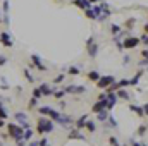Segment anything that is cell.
I'll use <instances>...</instances> for the list:
<instances>
[{
  "mask_svg": "<svg viewBox=\"0 0 148 146\" xmlns=\"http://www.w3.org/2000/svg\"><path fill=\"white\" fill-rule=\"evenodd\" d=\"M53 127H55V124H53V120H52L50 117H40V119H38L36 131H38V134H40V136L52 132V131H53Z\"/></svg>",
  "mask_w": 148,
  "mask_h": 146,
  "instance_id": "obj_1",
  "label": "cell"
},
{
  "mask_svg": "<svg viewBox=\"0 0 148 146\" xmlns=\"http://www.w3.org/2000/svg\"><path fill=\"white\" fill-rule=\"evenodd\" d=\"M98 50H100L98 43L95 41V38H93V36H90L88 40H86V52H88L90 59H95V57H97V53H98Z\"/></svg>",
  "mask_w": 148,
  "mask_h": 146,
  "instance_id": "obj_2",
  "label": "cell"
},
{
  "mask_svg": "<svg viewBox=\"0 0 148 146\" xmlns=\"http://www.w3.org/2000/svg\"><path fill=\"white\" fill-rule=\"evenodd\" d=\"M7 129H9V134H10V138H12V139H16V141H21V139H23L24 129H23L21 126H16V124H9V126H7Z\"/></svg>",
  "mask_w": 148,
  "mask_h": 146,
  "instance_id": "obj_3",
  "label": "cell"
},
{
  "mask_svg": "<svg viewBox=\"0 0 148 146\" xmlns=\"http://www.w3.org/2000/svg\"><path fill=\"white\" fill-rule=\"evenodd\" d=\"M114 83H115V77L114 76H110V74L109 76H102L98 79V83H97V88L98 89H109Z\"/></svg>",
  "mask_w": 148,
  "mask_h": 146,
  "instance_id": "obj_4",
  "label": "cell"
},
{
  "mask_svg": "<svg viewBox=\"0 0 148 146\" xmlns=\"http://www.w3.org/2000/svg\"><path fill=\"white\" fill-rule=\"evenodd\" d=\"M140 36H126L122 40V45H124V50H133L136 46H140Z\"/></svg>",
  "mask_w": 148,
  "mask_h": 146,
  "instance_id": "obj_5",
  "label": "cell"
},
{
  "mask_svg": "<svg viewBox=\"0 0 148 146\" xmlns=\"http://www.w3.org/2000/svg\"><path fill=\"white\" fill-rule=\"evenodd\" d=\"M66 93H73V95H81V93H86V86H66V89H64Z\"/></svg>",
  "mask_w": 148,
  "mask_h": 146,
  "instance_id": "obj_6",
  "label": "cell"
},
{
  "mask_svg": "<svg viewBox=\"0 0 148 146\" xmlns=\"http://www.w3.org/2000/svg\"><path fill=\"white\" fill-rule=\"evenodd\" d=\"M105 93H107V91H105ZM117 100H119V98H117V95H115L114 91H112V93H107V110L114 108V107L117 105Z\"/></svg>",
  "mask_w": 148,
  "mask_h": 146,
  "instance_id": "obj_7",
  "label": "cell"
},
{
  "mask_svg": "<svg viewBox=\"0 0 148 146\" xmlns=\"http://www.w3.org/2000/svg\"><path fill=\"white\" fill-rule=\"evenodd\" d=\"M129 110H131L134 115H138V117H145V110H143V105H136V103H131V105H129Z\"/></svg>",
  "mask_w": 148,
  "mask_h": 146,
  "instance_id": "obj_8",
  "label": "cell"
},
{
  "mask_svg": "<svg viewBox=\"0 0 148 146\" xmlns=\"http://www.w3.org/2000/svg\"><path fill=\"white\" fill-rule=\"evenodd\" d=\"M86 122H88V115L84 113V115H81V117H79V119L74 122V126H76V129H77V131H81V129H84Z\"/></svg>",
  "mask_w": 148,
  "mask_h": 146,
  "instance_id": "obj_9",
  "label": "cell"
},
{
  "mask_svg": "<svg viewBox=\"0 0 148 146\" xmlns=\"http://www.w3.org/2000/svg\"><path fill=\"white\" fill-rule=\"evenodd\" d=\"M100 77H102V74L98 72L97 69H95V71H90V72L86 74V79H88V81H91V83H95V84L98 83V79H100Z\"/></svg>",
  "mask_w": 148,
  "mask_h": 146,
  "instance_id": "obj_10",
  "label": "cell"
},
{
  "mask_svg": "<svg viewBox=\"0 0 148 146\" xmlns=\"http://www.w3.org/2000/svg\"><path fill=\"white\" fill-rule=\"evenodd\" d=\"M102 110H107V100H105V102H100V100H98V102L91 107V112H93V113H98V112H102Z\"/></svg>",
  "mask_w": 148,
  "mask_h": 146,
  "instance_id": "obj_11",
  "label": "cell"
},
{
  "mask_svg": "<svg viewBox=\"0 0 148 146\" xmlns=\"http://www.w3.org/2000/svg\"><path fill=\"white\" fill-rule=\"evenodd\" d=\"M73 3L76 5V7L83 9V10H88V9H91V5H90V0H73Z\"/></svg>",
  "mask_w": 148,
  "mask_h": 146,
  "instance_id": "obj_12",
  "label": "cell"
},
{
  "mask_svg": "<svg viewBox=\"0 0 148 146\" xmlns=\"http://www.w3.org/2000/svg\"><path fill=\"white\" fill-rule=\"evenodd\" d=\"M143 74H145V71H138V72L129 79V84H131V86H138V84H140V79H141Z\"/></svg>",
  "mask_w": 148,
  "mask_h": 146,
  "instance_id": "obj_13",
  "label": "cell"
},
{
  "mask_svg": "<svg viewBox=\"0 0 148 146\" xmlns=\"http://www.w3.org/2000/svg\"><path fill=\"white\" fill-rule=\"evenodd\" d=\"M31 60H33V64H35V67H36L38 71H41V72H45V71H47V67L40 62V57H38V55H31Z\"/></svg>",
  "mask_w": 148,
  "mask_h": 146,
  "instance_id": "obj_14",
  "label": "cell"
},
{
  "mask_svg": "<svg viewBox=\"0 0 148 146\" xmlns=\"http://www.w3.org/2000/svg\"><path fill=\"white\" fill-rule=\"evenodd\" d=\"M0 43L3 46H12V40H10V36L7 33H0Z\"/></svg>",
  "mask_w": 148,
  "mask_h": 146,
  "instance_id": "obj_15",
  "label": "cell"
},
{
  "mask_svg": "<svg viewBox=\"0 0 148 146\" xmlns=\"http://www.w3.org/2000/svg\"><path fill=\"white\" fill-rule=\"evenodd\" d=\"M40 91L43 93V96H50V95H53V89H52L48 84H45V83L40 84Z\"/></svg>",
  "mask_w": 148,
  "mask_h": 146,
  "instance_id": "obj_16",
  "label": "cell"
},
{
  "mask_svg": "<svg viewBox=\"0 0 148 146\" xmlns=\"http://www.w3.org/2000/svg\"><path fill=\"white\" fill-rule=\"evenodd\" d=\"M115 95H117V98H121V100H131V95H129L127 89H117Z\"/></svg>",
  "mask_w": 148,
  "mask_h": 146,
  "instance_id": "obj_17",
  "label": "cell"
},
{
  "mask_svg": "<svg viewBox=\"0 0 148 146\" xmlns=\"http://www.w3.org/2000/svg\"><path fill=\"white\" fill-rule=\"evenodd\" d=\"M67 138H69V139H84V136H83V134H81L77 129H71Z\"/></svg>",
  "mask_w": 148,
  "mask_h": 146,
  "instance_id": "obj_18",
  "label": "cell"
},
{
  "mask_svg": "<svg viewBox=\"0 0 148 146\" xmlns=\"http://www.w3.org/2000/svg\"><path fill=\"white\" fill-rule=\"evenodd\" d=\"M110 33L114 36H119V35L122 33V28H121L119 24H110Z\"/></svg>",
  "mask_w": 148,
  "mask_h": 146,
  "instance_id": "obj_19",
  "label": "cell"
},
{
  "mask_svg": "<svg viewBox=\"0 0 148 146\" xmlns=\"http://www.w3.org/2000/svg\"><path fill=\"white\" fill-rule=\"evenodd\" d=\"M97 119H98L100 122H105V120L109 119V110H102V112H98V113H97Z\"/></svg>",
  "mask_w": 148,
  "mask_h": 146,
  "instance_id": "obj_20",
  "label": "cell"
},
{
  "mask_svg": "<svg viewBox=\"0 0 148 146\" xmlns=\"http://www.w3.org/2000/svg\"><path fill=\"white\" fill-rule=\"evenodd\" d=\"M84 129H86L88 132H95V131H97V122L88 120V122H86V126H84Z\"/></svg>",
  "mask_w": 148,
  "mask_h": 146,
  "instance_id": "obj_21",
  "label": "cell"
},
{
  "mask_svg": "<svg viewBox=\"0 0 148 146\" xmlns=\"http://www.w3.org/2000/svg\"><path fill=\"white\" fill-rule=\"evenodd\" d=\"M147 131H148V126H147V124H141V126L138 127V131H136V132H138V136L141 138V136H145V132H147Z\"/></svg>",
  "mask_w": 148,
  "mask_h": 146,
  "instance_id": "obj_22",
  "label": "cell"
},
{
  "mask_svg": "<svg viewBox=\"0 0 148 146\" xmlns=\"http://www.w3.org/2000/svg\"><path fill=\"white\" fill-rule=\"evenodd\" d=\"M84 14H86V17H88V19H91V21H97V16H95L93 9H88V10H84Z\"/></svg>",
  "mask_w": 148,
  "mask_h": 146,
  "instance_id": "obj_23",
  "label": "cell"
},
{
  "mask_svg": "<svg viewBox=\"0 0 148 146\" xmlns=\"http://www.w3.org/2000/svg\"><path fill=\"white\" fill-rule=\"evenodd\" d=\"M134 23H136V19H134V17H131V19H127V21L124 23V28H126V29H131V28L134 26Z\"/></svg>",
  "mask_w": 148,
  "mask_h": 146,
  "instance_id": "obj_24",
  "label": "cell"
},
{
  "mask_svg": "<svg viewBox=\"0 0 148 146\" xmlns=\"http://www.w3.org/2000/svg\"><path fill=\"white\" fill-rule=\"evenodd\" d=\"M31 136H33V131H31V129H26L24 134H23V139H24V141H31Z\"/></svg>",
  "mask_w": 148,
  "mask_h": 146,
  "instance_id": "obj_25",
  "label": "cell"
},
{
  "mask_svg": "<svg viewBox=\"0 0 148 146\" xmlns=\"http://www.w3.org/2000/svg\"><path fill=\"white\" fill-rule=\"evenodd\" d=\"M114 43H115V46H117V50H124V45H122V40L119 36L114 38Z\"/></svg>",
  "mask_w": 148,
  "mask_h": 146,
  "instance_id": "obj_26",
  "label": "cell"
},
{
  "mask_svg": "<svg viewBox=\"0 0 148 146\" xmlns=\"http://www.w3.org/2000/svg\"><path fill=\"white\" fill-rule=\"evenodd\" d=\"M50 110H52V107H40V108H38V112H40L43 117H47V115L50 113Z\"/></svg>",
  "mask_w": 148,
  "mask_h": 146,
  "instance_id": "obj_27",
  "label": "cell"
},
{
  "mask_svg": "<svg viewBox=\"0 0 148 146\" xmlns=\"http://www.w3.org/2000/svg\"><path fill=\"white\" fill-rule=\"evenodd\" d=\"M109 145H110V146H122L115 136H110V138H109Z\"/></svg>",
  "mask_w": 148,
  "mask_h": 146,
  "instance_id": "obj_28",
  "label": "cell"
},
{
  "mask_svg": "<svg viewBox=\"0 0 148 146\" xmlns=\"http://www.w3.org/2000/svg\"><path fill=\"white\" fill-rule=\"evenodd\" d=\"M14 119H16V120H21V124H24V122H26V113H16Z\"/></svg>",
  "mask_w": 148,
  "mask_h": 146,
  "instance_id": "obj_29",
  "label": "cell"
},
{
  "mask_svg": "<svg viewBox=\"0 0 148 146\" xmlns=\"http://www.w3.org/2000/svg\"><path fill=\"white\" fill-rule=\"evenodd\" d=\"M67 74H71V76H77V74H81V71H79V67H69V69H67Z\"/></svg>",
  "mask_w": 148,
  "mask_h": 146,
  "instance_id": "obj_30",
  "label": "cell"
},
{
  "mask_svg": "<svg viewBox=\"0 0 148 146\" xmlns=\"http://www.w3.org/2000/svg\"><path fill=\"white\" fill-rule=\"evenodd\" d=\"M107 122H109V126H110V127H114V129L117 127V120H115V117H112V115H109Z\"/></svg>",
  "mask_w": 148,
  "mask_h": 146,
  "instance_id": "obj_31",
  "label": "cell"
},
{
  "mask_svg": "<svg viewBox=\"0 0 148 146\" xmlns=\"http://www.w3.org/2000/svg\"><path fill=\"white\" fill-rule=\"evenodd\" d=\"M140 41H141V45L148 46V35H147V33H143V35L140 36Z\"/></svg>",
  "mask_w": 148,
  "mask_h": 146,
  "instance_id": "obj_32",
  "label": "cell"
},
{
  "mask_svg": "<svg viewBox=\"0 0 148 146\" xmlns=\"http://www.w3.org/2000/svg\"><path fill=\"white\" fill-rule=\"evenodd\" d=\"M64 96H66V91H53V98L60 100V98H64Z\"/></svg>",
  "mask_w": 148,
  "mask_h": 146,
  "instance_id": "obj_33",
  "label": "cell"
},
{
  "mask_svg": "<svg viewBox=\"0 0 148 146\" xmlns=\"http://www.w3.org/2000/svg\"><path fill=\"white\" fill-rule=\"evenodd\" d=\"M41 96H43V93H41V91H40V88H36V89H35V91H33V98H36V100H40V98H41Z\"/></svg>",
  "mask_w": 148,
  "mask_h": 146,
  "instance_id": "obj_34",
  "label": "cell"
},
{
  "mask_svg": "<svg viewBox=\"0 0 148 146\" xmlns=\"http://www.w3.org/2000/svg\"><path fill=\"white\" fill-rule=\"evenodd\" d=\"M64 81V74H59L57 77H53V81L52 83H55V84H59V83H62Z\"/></svg>",
  "mask_w": 148,
  "mask_h": 146,
  "instance_id": "obj_35",
  "label": "cell"
},
{
  "mask_svg": "<svg viewBox=\"0 0 148 146\" xmlns=\"http://www.w3.org/2000/svg\"><path fill=\"white\" fill-rule=\"evenodd\" d=\"M0 119H2V120H5V119H7V112L3 110V107H2V103H0Z\"/></svg>",
  "mask_w": 148,
  "mask_h": 146,
  "instance_id": "obj_36",
  "label": "cell"
},
{
  "mask_svg": "<svg viewBox=\"0 0 148 146\" xmlns=\"http://www.w3.org/2000/svg\"><path fill=\"white\" fill-rule=\"evenodd\" d=\"M23 72H24V76H26V79H28V81H29V83H33V81H35V79H33V76H31V74H29V71H28V69H24V71H23Z\"/></svg>",
  "mask_w": 148,
  "mask_h": 146,
  "instance_id": "obj_37",
  "label": "cell"
},
{
  "mask_svg": "<svg viewBox=\"0 0 148 146\" xmlns=\"http://www.w3.org/2000/svg\"><path fill=\"white\" fill-rule=\"evenodd\" d=\"M140 55H141V59H147V60H148V50H147V48H145V50H141V52H140Z\"/></svg>",
  "mask_w": 148,
  "mask_h": 146,
  "instance_id": "obj_38",
  "label": "cell"
},
{
  "mask_svg": "<svg viewBox=\"0 0 148 146\" xmlns=\"http://www.w3.org/2000/svg\"><path fill=\"white\" fill-rule=\"evenodd\" d=\"M40 146H48V139L47 138H43V139H40V143H38Z\"/></svg>",
  "mask_w": 148,
  "mask_h": 146,
  "instance_id": "obj_39",
  "label": "cell"
},
{
  "mask_svg": "<svg viewBox=\"0 0 148 146\" xmlns=\"http://www.w3.org/2000/svg\"><path fill=\"white\" fill-rule=\"evenodd\" d=\"M129 62H131V57L129 55H124L122 57V64H129Z\"/></svg>",
  "mask_w": 148,
  "mask_h": 146,
  "instance_id": "obj_40",
  "label": "cell"
},
{
  "mask_svg": "<svg viewBox=\"0 0 148 146\" xmlns=\"http://www.w3.org/2000/svg\"><path fill=\"white\" fill-rule=\"evenodd\" d=\"M138 64H140V65H148V60H147V59H140V60H138Z\"/></svg>",
  "mask_w": 148,
  "mask_h": 146,
  "instance_id": "obj_41",
  "label": "cell"
},
{
  "mask_svg": "<svg viewBox=\"0 0 148 146\" xmlns=\"http://www.w3.org/2000/svg\"><path fill=\"white\" fill-rule=\"evenodd\" d=\"M131 146H141V143L136 141V139H131Z\"/></svg>",
  "mask_w": 148,
  "mask_h": 146,
  "instance_id": "obj_42",
  "label": "cell"
},
{
  "mask_svg": "<svg viewBox=\"0 0 148 146\" xmlns=\"http://www.w3.org/2000/svg\"><path fill=\"white\" fill-rule=\"evenodd\" d=\"M36 105V98H31V102H29V107H35Z\"/></svg>",
  "mask_w": 148,
  "mask_h": 146,
  "instance_id": "obj_43",
  "label": "cell"
},
{
  "mask_svg": "<svg viewBox=\"0 0 148 146\" xmlns=\"http://www.w3.org/2000/svg\"><path fill=\"white\" fill-rule=\"evenodd\" d=\"M5 62H7V59H5V57H0V65H3Z\"/></svg>",
  "mask_w": 148,
  "mask_h": 146,
  "instance_id": "obj_44",
  "label": "cell"
},
{
  "mask_svg": "<svg viewBox=\"0 0 148 146\" xmlns=\"http://www.w3.org/2000/svg\"><path fill=\"white\" fill-rule=\"evenodd\" d=\"M143 110H145V115H148V103H145V105H143Z\"/></svg>",
  "mask_w": 148,
  "mask_h": 146,
  "instance_id": "obj_45",
  "label": "cell"
},
{
  "mask_svg": "<svg viewBox=\"0 0 148 146\" xmlns=\"http://www.w3.org/2000/svg\"><path fill=\"white\" fill-rule=\"evenodd\" d=\"M28 146H40V145H38L36 141H29V145H28Z\"/></svg>",
  "mask_w": 148,
  "mask_h": 146,
  "instance_id": "obj_46",
  "label": "cell"
},
{
  "mask_svg": "<svg viewBox=\"0 0 148 146\" xmlns=\"http://www.w3.org/2000/svg\"><path fill=\"white\" fill-rule=\"evenodd\" d=\"M143 29H145V33H147V35H148V23H147V24H145V26H143Z\"/></svg>",
  "mask_w": 148,
  "mask_h": 146,
  "instance_id": "obj_47",
  "label": "cell"
},
{
  "mask_svg": "<svg viewBox=\"0 0 148 146\" xmlns=\"http://www.w3.org/2000/svg\"><path fill=\"white\" fill-rule=\"evenodd\" d=\"M90 3H100V0H90Z\"/></svg>",
  "mask_w": 148,
  "mask_h": 146,
  "instance_id": "obj_48",
  "label": "cell"
},
{
  "mask_svg": "<svg viewBox=\"0 0 148 146\" xmlns=\"http://www.w3.org/2000/svg\"><path fill=\"white\" fill-rule=\"evenodd\" d=\"M3 126H5V122H3V120H2V119H0V129H2V127H3Z\"/></svg>",
  "mask_w": 148,
  "mask_h": 146,
  "instance_id": "obj_49",
  "label": "cell"
},
{
  "mask_svg": "<svg viewBox=\"0 0 148 146\" xmlns=\"http://www.w3.org/2000/svg\"><path fill=\"white\" fill-rule=\"evenodd\" d=\"M141 146H148V145H145V143H141Z\"/></svg>",
  "mask_w": 148,
  "mask_h": 146,
  "instance_id": "obj_50",
  "label": "cell"
},
{
  "mask_svg": "<svg viewBox=\"0 0 148 146\" xmlns=\"http://www.w3.org/2000/svg\"><path fill=\"white\" fill-rule=\"evenodd\" d=\"M0 146H2V141H0Z\"/></svg>",
  "mask_w": 148,
  "mask_h": 146,
  "instance_id": "obj_51",
  "label": "cell"
},
{
  "mask_svg": "<svg viewBox=\"0 0 148 146\" xmlns=\"http://www.w3.org/2000/svg\"><path fill=\"white\" fill-rule=\"evenodd\" d=\"M147 71H148V67H147Z\"/></svg>",
  "mask_w": 148,
  "mask_h": 146,
  "instance_id": "obj_52",
  "label": "cell"
}]
</instances>
